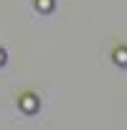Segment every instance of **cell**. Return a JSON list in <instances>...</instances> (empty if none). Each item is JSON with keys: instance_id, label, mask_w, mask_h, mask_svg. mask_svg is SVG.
Listing matches in <instances>:
<instances>
[{"instance_id": "cell-1", "label": "cell", "mask_w": 127, "mask_h": 130, "mask_svg": "<svg viewBox=\"0 0 127 130\" xmlns=\"http://www.w3.org/2000/svg\"><path fill=\"white\" fill-rule=\"evenodd\" d=\"M18 105H20V110H23L26 115H36V112H38V97L31 94V92H26V94L18 100Z\"/></svg>"}, {"instance_id": "cell-2", "label": "cell", "mask_w": 127, "mask_h": 130, "mask_svg": "<svg viewBox=\"0 0 127 130\" xmlns=\"http://www.w3.org/2000/svg\"><path fill=\"white\" fill-rule=\"evenodd\" d=\"M112 59H114L117 67H124L127 69V46H117L114 54H112Z\"/></svg>"}, {"instance_id": "cell-3", "label": "cell", "mask_w": 127, "mask_h": 130, "mask_svg": "<svg viewBox=\"0 0 127 130\" xmlns=\"http://www.w3.org/2000/svg\"><path fill=\"white\" fill-rule=\"evenodd\" d=\"M36 10L38 13H51L53 10V0H36Z\"/></svg>"}, {"instance_id": "cell-4", "label": "cell", "mask_w": 127, "mask_h": 130, "mask_svg": "<svg viewBox=\"0 0 127 130\" xmlns=\"http://www.w3.org/2000/svg\"><path fill=\"white\" fill-rule=\"evenodd\" d=\"M5 59H8V56H5V48H0V67L5 64Z\"/></svg>"}]
</instances>
